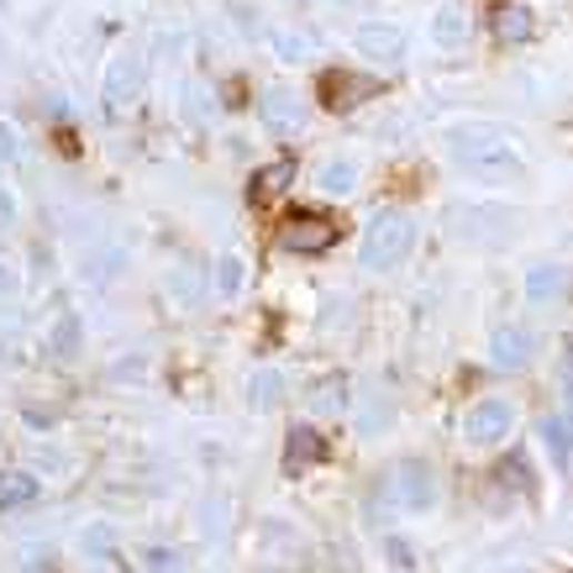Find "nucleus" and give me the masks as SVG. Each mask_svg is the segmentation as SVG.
I'll use <instances>...</instances> for the list:
<instances>
[{
    "label": "nucleus",
    "mask_w": 573,
    "mask_h": 573,
    "mask_svg": "<svg viewBox=\"0 0 573 573\" xmlns=\"http://www.w3.org/2000/svg\"><path fill=\"white\" fill-rule=\"evenodd\" d=\"M279 242L290 253H326L336 242V221L321 217V211H295V217H284V227H279Z\"/></svg>",
    "instance_id": "obj_1"
},
{
    "label": "nucleus",
    "mask_w": 573,
    "mask_h": 573,
    "mask_svg": "<svg viewBox=\"0 0 573 573\" xmlns=\"http://www.w3.org/2000/svg\"><path fill=\"white\" fill-rule=\"evenodd\" d=\"M458 153L474 163V169H515V148L505 138H494V132H463Z\"/></svg>",
    "instance_id": "obj_2"
},
{
    "label": "nucleus",
    "mask_w": 573,
    "mask_h": 573,
    "mask_svg": "<svg viewBox=\"0 0 573 573\" xmlns=\"http://www.w3.org/2000/svg\"><path fill=\"white\" fill-rule=\"evenodd\" d=\"M405 238H411L405 217H379L369 242H363V258H369V263H390V258L405 253Z\"/></svg>",
    "instance_id": "obj_3"
},
{
    "label": "nucleus",
    "mask_w": 573,
    "mask_h": 573,
    "mask_svg": "<svg viewBox=\"0 0 573 573\" xmlns=\"http://www.w3.org/2000/svg\"><path fill=\"white\" fill-rule=\"evenodd\" d=\"M511 421L515 415L505 400H484V405L469 415V436H474V442H505V436H511Z\"/></svg>",
    "instance_id": "obj_4"
},
{
    "label": "nucleus",
    "mask_w": 573,
    "mask_h": 573,
    "mask_svg": "<svg viewBox=\"0 0 573 573\" xmlns=\"http://www.w3.org/2000/svg\"><path fill=\"white\" fill-rule=\"evenodd\" d=\"M363 96H374V80H358V74H321V105L326 111H348L353 100H363Z\"/></svg>",
    "instance_id": "obj_5"
},
{
    "label": "nucleus",
    "mask_w": 573,
    "mask_h": 573,
    "mask_svg": "<svg viewBox=\"0 0 573 573\" xmlns=\"http://www.w3.org/2000/svg\"><path fill=\"white\" fill-rule=\"evenodd\" d=\"M490 21H494V32H500L505 42H521L526 32H532V11H526V6H494Z\"/></svg>",
    "instance_id": "obj_6"
},
{
    "label": "nucleus",
    "mask_w": 573,
    "mask_h": 573,
    "mask_svg": "<svg viewBox=\"0 0 573 573\" xmlns=\"http://www.w3.org/2000/svg\"><path fill=\"white\" fill-rule=\"evenodd\" d=\"M358 48H363V53H374V59H395L400 32H390V27H363V32H358Z\"/></svg>",
    "instance_id": "obj_7"
},
{
    "label": "nucleus",
    "mask_w": 573,
    "mask_h": 573,
    "mask_svg": "<svg viewBox=\"0 0 573 573\" xmlns=\"http://www.w3.org/2000/svg\"><path fill=\"white\" fill-rule=\"evenodd\" d=\"M290 442H295V448H290V474H295L300 463H305V458H321V448H316V432H295L290 436Z\"/></svg>",
    "instance_id": "obj_8"
},
{
    "label": "nucleus",
    "mask_w": 573,
    "mask_h": 573,
    "mask_svg": "<svg viewBox=\"0 0 573 573\" xmlns=\"http://www.w3.org/2000/svg\"><path fill=\"white\" fill-rule=\"evenodd\" d=\"M348 179H353V174H348V169H326V184H332V190H342Z\"/></svg>",
    "instance_id": "obj_9"
}]
</instances>
